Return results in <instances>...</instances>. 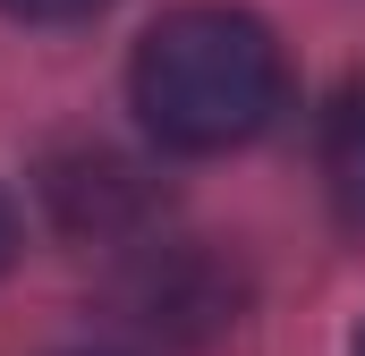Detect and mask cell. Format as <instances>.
I'll return each instance as SVG.
<instances>
[{"instance_id": "obj_1", "label": "cell", "mask_w": 365, "mask_h": 356, "mask_svg": "<svg viewBox=\"0 0 365 356\" xmlns=\"http://www.w3.org/2000/svg\"><path fill=\"white\" fill-rule=\"evenodd\" d=\"M128 102L153 145L230 153L280 110V43L247 9H170L128 60Z\"/></svg>"}, {"instance_id": "obj_2", "label": "cell", "mask_w": 365, "mask_h": 356, "mask_svg": "<svg viewBox=\"0 0 365 356\" xmlns=\"http://www.w3.org/2000/svg\"><path fill=\"white\" fill-rule=\"evenodd\" d=\"M119 305H128V323H145L153 340H204L212 323H230L238 288L204 263L195 246H162V255H145V263L128 271Z\"/></svg>"}, {"instance_id": "obj_3", "label": "cell", "mask_w": 365, "mask_h": 356, "mask_svg": "<svg viewBox=\"0 0 365 356\" xmlns=\"http://www.w3.org/2000/svg\"><path fill=\"white\" fill-rule=\"evenodd\" d=\"M51 204H60V221L77 238H110V229H128V221L153 212V187H145V170H128L119 153H77V162L51 170Z\"/></svg>"}, {"instance_id": "obj_4", "label": "cell", "mask_w": 365, "mask_h": 356, "mask_svg": "<svg viewBox=\"0 0 365 356\" xmlns=\"http://www.w3.org/2000/svg\"><path fill=\"white\" fill-rule=\"evenodd\" d=\"M323 178H331L340 221L365 229V77H349L323 110Z\"/></svg>"}, {"instance_id": "obj_5", "label": "cell", "mask_w": 365, "mask_h": 356, "mask_svg": "<svg viewBox=\"0 0 365 356\" xmlns=\"http://www.w3.org/2000/svg\"><path fill=\"white\" fill-rule=\"evenodd\" d=\"M9 17H26V26H77L93 9H110V0H0Z\"/></svg>"}, {"instance_id": "obj_6", "label": "cell", "mask_w": 365, "mask_h": 356, "mask_svg": "<svg viewBox=\"0 0 365 356\" xmlns=\"http://www.w3.org/2000/svg\"><path fill=\"white\" fill-rule=\"evenodd\" d=\"M9 255H17V212H9V195H0V271H9Z\"/></svg>"}, {"instance_id": "obj_7", "label": "cell", "mask_w": 365, "mask_h": 356, "mask_svg": "<svg viewBox=\"0 0 365 356\" xmlns=\"http://www.w3.org/2000/svg\"><path fill=\"white\" fill-rule=\"evenodd\" d=\"M357 356H365V340H357Z\"/></svg>"}]
</instances>
